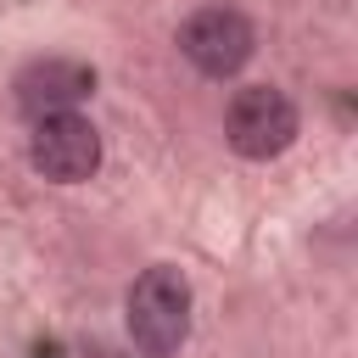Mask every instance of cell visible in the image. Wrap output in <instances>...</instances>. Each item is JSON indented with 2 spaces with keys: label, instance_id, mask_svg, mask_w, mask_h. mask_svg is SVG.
<instances>
[{
  "label": "cell",
  "instance_id": "277c9868",
  "mask_svg": "<svg viewBox=\"0 0 358 358\" xmlns=\"http://www.w3.org/2000/svg\"><path fill=\"white\" fill-rule=\"evenodd\" d=\"M28 162H34L50 185H84V179L101 168V129H95L84 112H50V117H34Z\"/></svg>",
  "mask_w": 358,
  "mask_h": 358
},
{
  "label": "cell",
  "instance_id": "3957f363",
  "mask_svg": "<svg viewBox=\"0 0 358 358\" xmlns=\"http://www.w3.org/2000/svg\"><path fill=\"white\" fill-rule=\"evenodd\" d=\"M179 50H185V62H190L196 73H207V78H235V73L257 56V28H252V17H246L241 6L213 0V6H196V11L179 22Z\"/></svg>",
  "mask_w": 358,
  "mask_h": 358
},
{
  "label": "cell",
  "instance_id": "6da1fadb",
  "mask_svg": "<svg viewBox=\"0 0 358 358\" xmlns=\"http://www.w3.org/2000/svg\"><path fill=\"white\" fill-rule=\"evenodd\" d=\"M123 324L145 358H173L190 336V280L173 263H151L123 296Z\"/></svg>",
  "mask_w": 358,
  "mask_h": 358
},
{
  "label": "cell",
  "instance_id": "5b68a950",
  "mask_svg": "<svg viewBox=\"0 0 358 358\" xmlns=\"http://www.w3.org/2000/svg\"><path fill=\"white\" fill-rule=\"evenodd\" d=\"M95 90V67L73 62V56H39L11 78V95L28 117H50V112H73L84 95Z\"/></svg>",
  "mask_w": 358,
  "mask_h": 358
},
{
  "label": "cell",
  "instance_id": "7a4b0ae2",
  "mask_svg": "<svg viewBox=\"0 0 358 358\" xmlns=\"http://www.w3.org/2000/svg\"><path fill=\"white\" fill-rule=\"evenodd\" d=\"M296 134H302L296 101L274 84H241L224 106V140L246 162H274L280 151L296 145Z\"/></svg>",
  "mask_w": 358,
  "mask_h": 358
}]
</instances>
